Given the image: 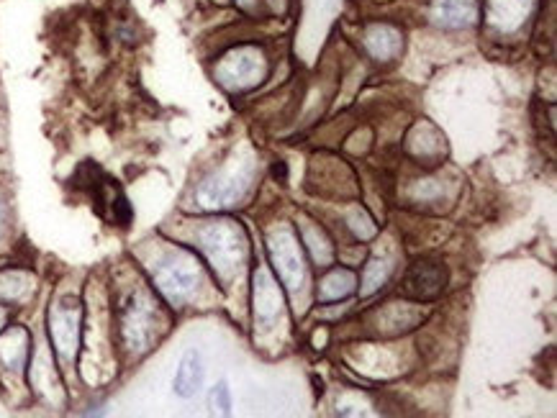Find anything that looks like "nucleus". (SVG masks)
I'll list each match as a JSON object with an SVG mask.
<instances>
[{
  "mask_svg": "<svg viewBox=\"0 0 557 418\" xmlns=\"http://www.w3.org/2000/svg\"><path fill=\"white\" fill-rule=\"evenodd\" d=\"M450 195V185L445 183V177L434 170H421L419 177H414L406 188V198L414 203L421 211H437Z\"/></svg>",
  "mask_w": 557,
  "mask_h": 418,
  "instance_id": "14",
  "label": "nucleus"
},
{
  "mask_svg": "<svg viewBox=\"0 0 557 418\" xmlns=\"http://www.w3.org/2000/svg\"><path fill=\"white\" fill-rule=\"evenodd\" d=\"M293 226H296V234L303 244V252H306V257H309V262L316 270H326V267H332L337 262L339 249L334 244V236L326 231L324 224L301 213Z\"/></svg>",
  "mask_w": 557,
  "mask_h": 418,
  "instance_id": "11",
  "label": "nucleus"
},
{
  "mask_svg": "<svg viewBox=\"0 0 557 418\" xmlns=\"http://www.w3.org/2000/svg\"><path fill=\"white\" fill-rule=\"evenodd\" d=\"M3 324H6V311L0 308V329H3Z\"/></svg>",
  "mask_w": 557,
  "mask_h": 418,
  "instance_id": "23",
  "label": "nucleus"
},
{
  "mask_svg": "<svg viewBox=\"0 0 557 418\" xmlns=\"http://www.w3.org/2000/svg\"><path fill=\"white\" fill-rule=\"evenodd\" d=\"M357 295V272L352 267H344L334 262L332 267L321 270V277L316 280L314 301L319 306H334V303L350 301Z\"/></svg>",
  "mask_w": 557,
  "mask_h": 418,
  "instance_id": "12",
  "label": "nucleus"
},
{
  "mask_svg": "<svg viewBox=\"0 0 557 418\" xmlns=\"http://www.w3.org/2000/svg\"><path fill=\"white\" fill-rule=\"evenodd\" d=\"M31 277L26 272H0V303H18L24 301L29 293Z\"/></svg>",
  "mask_w": 557,
  "mask_h": 418,
  "instance_id": "20",
  "label": "nucleus"
},
{
  "mask_svg": "<svg viewBox=\"0 0 557 418\" xmlns=\"http://www.w3.org/2000/svg\"><path fill=\"white\" fill-rule=\"evenodd\" d=\"M396 275V260L383 249V252H373L362 265V275L357 277V293L362 298H370L378 290L386 288L391 283V277Z\"/></svg>",
  "mask_w": 557,
  "mask_h": 418,
  "instance_id": "16",
  "label": "nucleus"
},
{
  "mask_svg": "<svg viewBox=\"0 0 557 418\" xmlns=\"http://www.w3.org/2000/svg\"><path fill=\"white\" fill-rule=\"evenodd\" d=\"M447 267L437 257H419L401 277V295L416 303H432L447 288Z\"/></svg>",
  "mask_w": 557,
  "mask_h": 418,
  "instance_id": "7",
  "label": "nucleus"
},
{
  "mask_svg": "<svg viewBox=\"0 0 557 418\" xmlns=\"http://www.w3.org/2000/svg\"><path fill=\"white\" fill-rule=\"evenodd\" d=\"M80 334H83V311H80L78 303H54L49 308V336H52L54 349H57L62 362L75 360L80 347Z\"/></svg>",
  "mask_w": 557,
  "mask_h": 418,
  "instance_id": "9",
  "label": "nucleus"
},
{
  "mask_svg": "<svg viewBox=\"0 0 557 418\" xmlns=\"http://www.w3.org/2000/svg\"><path fill=\"white\" fill-rule=\"evenodd\" d=\"M534 11V0H486V16L491 26L504 31L522 29Z\"/></svg>",
  "mask_w": 557,
  "mask_h": 418,
  "instance_id": "17",
  "label": "nucleus"
},
{
  "mask_svg": "<svg viewBox=\"0 0 557 418\" xmlns=\"http://www.w3.org/2000/svg\"><path fill=\"white\" fill-rule=\"evenodd\" d=\"M242 11H257V6H260V0H234Z\"/></svg>",
  "mask_w": 557,
  "mask_h": 418,
  "instance_id": "22",
  "label": "nucleus"
},
{
  "mask_svg": "<svg viewBox=\"0 0 557 418\" xmlns=\"http://www.w3.org/2000/svg\"><path fill=\"white\" fill-rule=\"evenodd\" d=\"M160 318V303L147 290H134L119 308V331L121 344L134 357H142L155 347L165 326H157Z\"/></svg>",
  "mask_w": 557,
  "mask_h": 418,
  "instance_id": "5",
  "label": "nucleus"
},
{
  "mask_svg": "<svg viewBox=\"0 0 557 418\" xmlns=\"http://www.w3.org/2000/svg\"><path fill=\"white\" fill-rule=\"evenodd\" d=\"M214 218L198 221L193 249L214 272L221 288H229L242 277L244 267L249 265V236L239 221L221 213H211Z\"/></svg>",
  "mask_w": 557,
  "mask_h": 418,
  "instance_id": "1",
  "label": "nucleus"
},
{
  "mask_svg": "<svg viewBox=\"0 0 557 418\" xmlns=\"http://www.w3.org/2000/svg\"><path fill=\"white\" fill-rule=\"evenodd\" d=\"M265 244L278 283L291 303H298L311 290V267L296 226L291 221H278L265 231Z\"/></svg>",
  "mask_w": 557,
  "mask_h": 418,
  "instance_id": "3",
  "label": "nucleus"
},
{
  "mask_svg": "<svg viewBox=\"0 0 557 418\" xmlns=\"http://www.w3.org/2000/svg\"><path fill=\"white\" fill-rule=\"evenodd\" d=\"M252 170L244 165L208 172L193 190V203L201 213H226L242 206L252 193Z\"/></svg>",
  "mask_w": 557,
  "mask_h": 418,
  "instance_id": "4",
  "label": "nucleus"
},
{
  "mask_svg": "<svg viewBox=\"0 0 557 418\" xmlns=\"http://www.w3.org/2000/svg\"><path fill=\"white\" fill-rule=\"evenodd\" d=\"M403 147H406V154L414 159L421 170H437L439 165H445L442 162L447 157L445 136L429 121H416Z\"/></svg>",
  "mask_w": 557,
  "mask_h": 418,
  "instance_id": "10",
  "label": "nucleus"
},
{
  "mask_svg": "<svg viewBox=\"0 0 557 418\" xmlns=\"http://www.w3.org/2000/svg\"><path fill=\"white\" fill-rule=\"evenodd\" d=\"M285 290L278 283V277H273L265 267H257L252 275V316H255V326L260 331H270L283 321L285 316Z\"/></svg>",
  "mask_w": 557,
  "mask_h": 418,
  "instance_id": "8",
  "label": "nucleus"
},
{
  "mask_svg": "<svg viewBox=\"0 0 557 418\" xmlns=\"http://www.w3.org/2000/svg\"><path fill=\"white\" fill-rule=\"evenodd\" d=\"M344 229L350 231V236L355 242H373L375 236L380 234V226L375 224V218L370 216L368 208L355 203L344 211Z\"/></svg>",
  "mask_w": 557,
  "mask_h": 418,
  "instance_id": "19",
  "label": "nucleus"
},
{
  "mask_svg": "<svg viewBox=\"0 0 557 418\" xmlns=\"http://www.w3.org/2000/svg\"><path fill=\"white\" fill-rule=\"evenodd\" d=\"M270 72L265 52L257 47H234L216 62L214 77L226 93H247L262 85Z\"/></svg>",
  "mask_w": 557,
  "mask_h": 418,
  "instance_id": "6",
  "label": "nucleus"
},
{
  "mask_svg": "<svg viewBox=\"0 0 557 418\" xmlns=\"http://www.w3.org/2000/svg\"><path fill=\"white\" fill-rule=\"evenodd\" d=\"M203 380H206V367H203V357L196 349H188L180 360L178 372H175V380H172V390L178 398L190 401L196 398L203 388Z\"/></svg>",
  "mask_w": 557,
  "mask_h": 418,
  "instance_id": "18",
  "label": "nucleus"
},
{
  "mask_svg": "<svg viewBox=\"0 0 557 418\" xmlns=\"http://www.w3.org/2000/svg\"><path fill=\"white\" fill-rule=\"evenodd\" d=\"M362 47L373 57V62L388 65L403 52V34L391 24H373L362 34Z\"/></svg>",
  "mask_w": 557,
  "mask_h": 418,
  "instance_id": "15",
  "label": "nucleus"
},
{
  "mask_svg": "<svg viewBox=\"0 0 557 418\" xmlns=\"http://www.w3.org/2000/svg\"><path fill=\"white\" fill-rule=\"evenodd\" d=\"M208 406L214 408V411H219V413L232 411V390H229V385H226V383L214 385V388H211V393H208Z\"/></svg>",
  "mask_w": 557,
  "mask_h": 418,
  "instance_id": "21",
  "label": "nucleus"
},
{
  "mask_svg": "<svg viewBox=\"0 0 557 418\" xmlns=\"http://www.w3.org/2000/svg\"><path fill=\"white\" fill-rule=\"evenodd\" d=\"M432 24L447 31L470 29L478 24L480 3L478 0H432L429 6Z\"/></svg>",
  "mask_w": 557,
  "mask_h": 418,
  "instance_id": "13",
  "label": "nucleus"
},
{
  "mask_svg": "<svg viewBox=\"0 0 557 418\" xmlns=\"http://www.w3.org/2000/svg\"><path fill=\"white\" fill-rule=\"evenodd\" d=\"M152 283L167 306L188 308L203 298L211 285V275L196 252H190L183 244H172L157 257V265L152 267Z\"/></svg>",
  "mask_w": 557,
  "mask_h": 418,
  "instance_id": "2",
  "label": "nucleus"
}]
</instances>
